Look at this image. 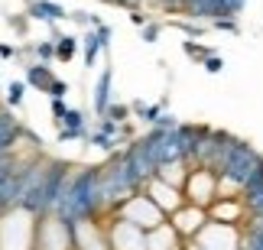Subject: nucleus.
Returning a JSON list of instances; mask_svg holds the SVG:
<instances>
[{
  "mask_svg": "<svg viewBox=\"0 0 263 250\" xmlns=\"http://www.w3.org/2000/svg\"><path fill=\"white\" fill-rule=\"evenodd\" d=\"M114 215H117V218H127V221H134V224H140L143 231H153V227H159V224H166V221H169L166 211H163V208H159L146 192L130 195L124 205H117V211H114Z\"/></svg>",
  "mask_w": 263,
  "mask_h": 250,
  "instance_id": "nucleus-1",
  "label": "nucleus"
},
{
  "mask_svg": "<svg viewBox=\"0 0 263 250\" xmlns=\"http://www.w3.org/2000/svg\"><path fill=\"white\" fill-rule=\"evenodd\" d=\"M185 202L198 208H211L218 202V172L208 166H192V172L185 179Z\"/></svg>",
  "mask_w": 263,
  "mask_h": 250,
  "instance_id": "nucleus-2",
  "label": "nucleus"
},
{
  "mask_svg": "<svg viewBox=\"0 0 263 250\" xmlns=\"http://www.w3.org/2000/svg\"><path fill=\"white\" fill-rule=\"evenodd\" d=\"M192 241L201 244L205 250H244V244H247L240 224H221V221H211V218Z\"/></svg>",
  "mask_w": 263,
  "mask_h": 250,
  "instance_id": "nucleus-3",
  "label": "nucleus"
},
{
  "mask_svg": "<svg viewBox=\"0 0 263 250\" xmlns=\"http://www.w3.org/2000/svg\"><path fill=\"white\" fill-rule=\"evenodd\" d=\"M36 250H75V227L62 218H46L36 227Z\"/></svg>",
  "mask_w": 263,
  "mask_h": 250,
  "instance_id": "nucleus-4",
  "label": "nucleus"
},
{
  "mask_svg": "<svg viewBox=\"0 0 263 250\" xmlns=\"http://www.w3.org/2000/svg\"><path fill=\"white\" fill-rule=\"evenodd\" d=\"M107 244L110 250H146V231L127 218H117L107 224Z\"/></svg>",
  "mask_w": 263,
  "mask_h": 250,
  "instance_id": "nucleus-5",
  "label": "nucleus"
},
{
  "mask_svg": "<svg viewBox=\"0 0 263 250\" xmlns=\"http://www.w3.org/2000/svg\"><path fill=\"white\" fill-rule=\"evenodd\" d=\"M143 192L153 198V202L166 211V218L169 215H176L182 205H185V192L182 188H176V185H169V182H163L159 176H149L146 182H143Z\"/></svg>",
  "mask_w": 263,
  "mask_h": 250,
  "instance_id": "nucleus-6",
  "label": "nucleus"
},
{
  "mask_svg": "<svg viewBox=\"0 0 263 250\" xmlns=\"http://www.w3.org/2000/svg\"><path fill=\"white\" fill-rule=\"evenodd\" d=\"M169 224L182 234V241H192L201 227L208 224V208H198V205H182L176 215H169Z\"/></svg>",
  "mask_w": 263,
  "mask_h": 250,
  "instance_id": "nucleus-7",
  "label": "nucleus"
},
{
  "mask_svg": "<svg viewBox=\"0 0 263 250\" xmlns=\"http://www.w3.org/2000/svg\"><path fill=\"white\" fill-rule=\"evenodd\" d=\"M75 250H110L107 244V227H101L95 218L75 224Z\"/></svg>",
  "mask_w": 263,
  "mask_h": 250,
  "instance_id": "nucleus-8",
  "label": "nucleus"
},
{
  "mask_svg": "<svg viewBox=\"0 0 263 250\" xmlns=\"http://www.w3.org/2000/svg\"><path fill=\"white\" fill-rule=\"evenodd\" d=\"M208 218L211 221H221V224H240L244 218H250V208H247L244 198H218L208 208Z\"/></svg>",
  "mask_w": 263,
  "mask_h": 250,
  "instance_id": "nucleus-9",
  "label": "nucleus"
},
{
  "mask_svg": "<svg viewBox=\"0 0 263 250\" xmlns=\"http://www.w3.org/2000/svg\"><path fill=\"white\" fill-rule=\"evenodd\" d=\"M182 234L176 231L173 224H159L153 231H146V250H182Z\"/></svg>",
  "mask_w": 263,
  "mask_h": 250,
  "instance_id": "nucleus-10",
  "label": "nucleus"
},
{
  "mask_svg": "<svg viewBox=\"0 0 263 250\" xmlns=\"http://www.w3.org/2000/svg\"><path fill=\"white\" fill-rule=\"evenodd\" d=\"M192 172V163L185 156H176V159H166V163H159L156 166V176L163 179V182L169 185H176V188H185V179Z\"/></svg>",
  "mask_w": 263,
  "mask_h": 250,
  "instance_id": "nucleus-11",
  "label": "nucleus"
},
{
  "mask_svg": "<svg viewBox=\"0 0 263 250\" xmlns=\"http://www.w3.org/2000/svg\"><path fill=\"white\" fill-rule=\"evenodd\" d=\"M72 39H62V46H59V55H62V59H68V55H72Z\"/></svg>",
  "mask_w": 263,
  "mask_h": 250,
  "instance_id": "nucleus-12",
  "label": "nucleus"
},
{
  "mask_svg": "<svg viewBox=\"0 0 263 250\" xmlns=\"http://www.w3.org/2000/svg\"><path fill=\"white\" fill-rule=\"evenodd\" d=\"M182 250H205V247H201V244H195V241H189V244L182 247Z\"/></svg>",
  "mask_w": 263,
  "mask_h": 250,
  "instance_id": "nucleus-13",
  "label": "nucleus"
}]
</instances>
